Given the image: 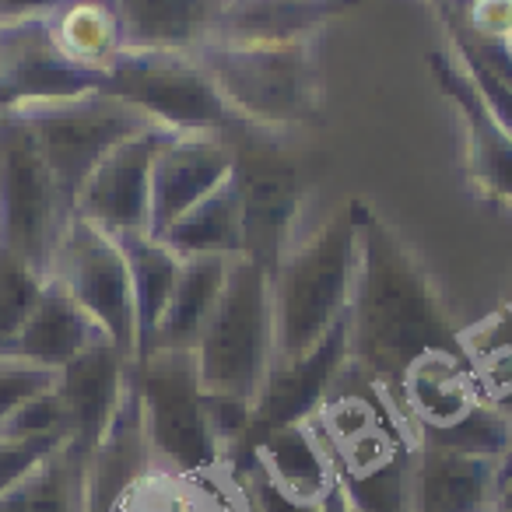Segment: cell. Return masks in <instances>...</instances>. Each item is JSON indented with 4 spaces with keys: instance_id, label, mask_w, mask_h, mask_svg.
<instances>
[{
    "instance_id": "cell-11",
    "label": "cell",
    "mask_w": 512,
    "mask_h": 512,
    "mask_svg": "<svg viewBox=\"0 0 512 512\" xmlns=\"http://www.w3.org/2000/svg\"><path fill=\"white\" fill-rule=\"evenodd\" d=\"M102 88L106 74L74 64L46 22L0 25V113L67 102Z\"/></svg>"
},
{
    "instance_id": "cell-28",
    "label": "cell",
    "mask_w": 512,
    "mask_h": 512,
    "mask_svg": "<svg viewBox=\"0 0 512 512\" xmlns=\"http://www.w3.org/2000/svg\"><path fill=\"white\" fill-rule=\"evenodd\" d=\"M120 249L127 256L130 285H134V306H137V355L151 341L172 292H176L179 271H183V256H176L162 239L148 232L120 235Z\"/></svg>"
},
{
    "instance_id": "cell-17",
    "label": "cell",
    "mask_w": 512,
    "mask_h": 512,
    "mask_svg": "<svg viewBox=\"0 0 512 512\" xmlns=\"http://www.w3.org/2000/svg\"><path fill=\"white\" fill-rule=\"evenodd\" d=\"M130 379H134V358L123 355L109 337L95 341L57 372V393L71 418L74 442L88 456L113 425L123 397L130 393Z\"/></svg>"
},
{
    "instance_id": "cell-5",
    "label": "cell",
    "mask_w": 512,
    "mask_h": 512,
    "mask_svg": "<svg viewBox=\"0 0 512 512\" xmlns=\"http://www.w3.org/2000/svg\"><path fill=\"white\" fill-rule=\"evenodd\" d=\"M134 390L141 400L144 439L151 463L179 474L225 467V456L207 425L204 383L193 351L151 348L134 358Z\"/></svg>"
},
{
    "instance_id": "cell-35",
    "label": "cell",
    "mask_w": 512,
    "mask_h": 512,
    "mask_svg": "<svg viewBox=\"0 0 512 512\" xmlns=\"http://www.w3.org/2000/svg\"><path fill=\"white\" fill-rule=\"evenodd\" d=\"M453 53H456V60H460V64L467 67L470 81L477 85L481 99L488 102V109L495 113V120L502 123V127L512 134V81H505L502 74H495L488 64H481V60H477L474 53L460 50V46H453Z\"/></svg>"
},
{
    "instance_id": "cell-30",
    "label": "cell",
    "mask_w": 512,
    "mask_h": 512,
    "mask_svg": "<svg viewBox=\"0 0 512 512\" xmlns=\"http://www.w3.org/2000/svg\"><path fill=\"white\" fill-rule=\"evenodd\" d=\"M411 442L414 446H439V449H453V453L495 456V460H502L512 446V418L484 397L463 418H456L453 425L421 428V432L411 435Z\"/></svg>"
},
{
    "instance_id": "cell-20",
    "label": "cell",
    "mask_w": 512,
    "mask_h": 512,
    "mask_svg": "<svg viewBox=\"0 0 512 512\" xmlns=\"http://www.w3.org/2000/svg\"><path fill=\"white\" fill-rule=\"evenodd\" d=\"M127 50L197 57L214 36L225 0H116Z\"/></svg>"
},
{
    "instance_id": "cell-19",
    "label": "cell",
    "mask_w": 512,
    "mask_h": 512,
    "mask_svg": "<svg viewBox=\"0 0 512 512\" xmlns=\"http://www.w3.org/2000/svg\"><path fill=\"white\" fill-rule=\"evenodd\" d=\"M477 400H484V390L470 355H428L404 376L393 407L407 435H414L421 428L453 425Z\"/></svg>"
},
{
    "instance_id": "cell-31",
    "label": "cell",
    "mask_w": 512,
    "mask_h": 512,
    "mask_svg": "<svg viewBox=\"0 0 512 512\" xmlns=\"http://www.w3.org/2000/svg\"><path fill=\"white\" fill-rule=\"evenodd\" d=\"M46 274L18 260L15 253L0 249V355H8L15 337L29 323L32 309L39 306V295L46 288Z\"/></svg>"
},
{
    "instance_id": "cell-33",
    "label": "cell",
    "mask_w": 512,
    "mask_h": 512,
    "mask_svg": "<svg viewBox=\"0 0 512 512\" xmlns=\"http://www.w3.org/2000/svg\"><path fill=\"white\" fill-rule=\"evenodd\" d=\"M460 22L481 43L512 50V0H463Z\"/></svg>"
},
{
    "instance_id": "cell-23",
    "label": "cell",
    "mask_w": 512,
    "mask_h": 512,
    "mask_svg": "<svg viewBox=\"0 0 512 512\" xmlns=\"http://www.w3.org/2000/svg\"><path fill=\"white\" fill-rule=\"evenodd\" d=\"M151 470V449L144 439L141 400H137L134 379L130 393L123 397L109 432L88 456V512H113L130 488Z\"/></svg>"
},
{
    "instance_id": "cell-41",
    "label": "cell",
    "mask_w": 512,
    "mask_h": 512,
    "mask_svg": "<svg viewBox=\"0 0 512 512\" xmlns=\"http://www.w3.org/2000/svg\"><path fill=\"white\" fill-rule=\"evenodd\" d=\"M249 512H256V509H253V502H249Z\"/></svg>"
},
{
    "instance_id": "cell-40",
    "label": "cell",
    "mask_w": 512,
    "mask_h": 512,
    "mask_svg": "<svg viewBox=\"0 0 512 512\" xmlns=\"http://www.w3.org/2000/svg\"><path fill=\"white\" fill-rule=\"evenodd\" d=\"M313 512H330V509H327V502H323V505H316V509H313Z\"/></svg>"
},
{
    "instance_id": "cell-36",
    "label": "cell",
    "mask_w": 512,
    "mask_h": 512,
    "mask_svg": "<svg viewBox=\"0 0 512 512\" xmlns=\"http://www.w3.org/2000/svg\"><path fill=\"white\" fill-rule=\"evenodd\" d=\"M67 0H0V25L11 22H46Z\"/></svg>"
},
{
    "instance_id": "cell-25",
    "label": "cell",
    "mask_w": 512,
    "mask_h": 512,
    "mask_svg": "<svg viewBox=\"0 0 512 512\" xmlns=\"http://www.w3.org/2000/svg\"><path fill=\"white\" fill-rule=\"evenodd\" d=\"M228 267H232L228 256H193V260H183L176 292H172L169 306H165L162 320H158L151 341L144 344V351L197 348L200 334H204L207 320H211L214 306H218L221 292H225Z\"/></svg>"
},
{
    "instance_id": "cell-39",
    "label": "cell",
    "mask_w": 512,
    "mask_h": 512,
    "mask_svg": "<svg viewBox=\"0 0 512 512\" xmlns=\"http://www.w3.org/2000/svg\"><path fill=\"white\" fill-rule=\"evenodd\" d=\"M509 477H512V446H509V453L502 456V484L509 481Z\"/></svg>"
},
{
    "instance_id": "cell-27",
    "label": "cell",
    "mask_w": 512,
    "mask_h": 512,
    "mask_svg": "<svg viewBox=\"0 0 512 512\" xmlns=\"http://www.w3.org/2000/svg\"><path fill=\"white\" fill-rule=\"evenodd\" d=\"M57 46L88 71H109L116 57L127 50L123 18L116 0H67L57 15L46 18Z\"/></svg>"
},
{
    "instance_id": "cell-16",
    "label": "cell",
    "mask_w": 512,
    "mask_h": 512,
    "mask_svg": "<svg viewBox=\"0 0 512 512\" xmlns=\"http://www.w3.org/2000/svg\"><path fill=\"white\" fill-rule=\"evenodd\" d=\"M502 460L414 446L407 467V512H495Z\"/></svg>"
},
{
    "instance_id": "cell-9",
    "label": "cell",
    "mask_w": 512,
    "mask_h": 512,
    "mask_svg": "<svg viewBox=\"0 0 512 512\" xmlns=\"http://www.w3.org/2000/svg\"><path fill=\"white\" fill-rule=\"evenodd\" d=\"M18 116L29 123L32 137L71 207L78 204L81 186L88 183V176L99 169L109 151H116L144 130H155L148 116L109 92H88L67 102L22 109Z\"/></svg>"
},
{
    "instance_id": "cell-22",
    "label": "cell",
    "mask_w": 512,
    "mask_h": 512,
    "mask_svg": "<svg viewBox=\"0 0 512 512\" xmlns=\"http://www.w3.org/2000/svg\"><path fill=\"white\" fill-rule=\"evenodd\" d=\"M102 337L106 334L99 330V323L67 295V288L60 281L50 278L43 295H39V306L32 309L29 323L8 348V358H22V362L60 372L67 362H74L81 351H88Z\"/></svg>"
},
{
    "instance_id": "cell-13",
    "label": "cell",
    "mask_w": 512,
    "mask_h": 512,
    "mask_svg": "<svg viewBox=\"0 0 512 512\" xmlns=\"http://www.w3.org/2000/svg\"><path fill=\"white\" fill-rule=\"evenodd\" d=\"M169 130H144L116 151H109L99 169L81 186L74 218L102 228L113 239L151 228V165Z\"/></svg>"
},
{
    "instance_id": "cell-24",
    "label": "cell",
    "mask_w": 512,
    "mask_h": 512,
    "mask_svg": "<svg viewBox=\"0 0 512 512\" xmlns=\"http://www.w3.org/2000/svg\"><path fill=\"white\" fill-rule=\"evenodd\" d=\"M239 467H256L274 488H281L288 498H295L302 505H323L330 498V491L337 488L334 470H330V460L323 453V442L316 435L313 421H299V425H288L281 432L267 435Z\"/></svg>"
},
{
    "instance_id": "cell-12",
    "label": "cell",
    "mask_w": 512,
    "mask_h": 512,
    "mask_svg": "<svg viewBox=\"0 0 512 512\" xmlns=\"http://www.w3.org/2000/svg\"><path fill=\"white\" fill-rule=\"evenodd\" d=\"M344 369H348V313H344V320L337 323L309 355L295 358V362L271 365L264 386H260V393H256V400H253V421H249L246 442H242L239 453L228 460V467L246 463L249 453H253L267 435L313 418L323 400L330 397V390L337 386Z\"/></svg>"
},
{
    "instance_id": "cell-1",
    "label": "cell",
    "mask_w": 512,
    "mask_h": 512,
    "mask_svg": "<svg viewBox=\"0 0 512 512\" xmlns=\"http://www.w3.org/2000/svg\"><path fill=\"white\" fill-rule=\"evenodd\" d=\"M355 285L348 302V369L397 397L404 376L428 355H467L439 288L393 225L351 200Z\"/></svg>"
},
{
    "instance_id": "cell-32",
    "label": "cell",
    "mask_w": 512,
    "mask_h": 512,
    "mask_svg": "<svg viewBox=\"0 0 512 512\" xmlns=\"http://www.w3.org/2000/svg\"><path fill=\"white\" fill-rule=\"evenodd\" d=\"M57 386V372L43 369V365L22 362V358L0 355V428L22 404H29L32 397L53 390Z\"/></svg>"
},
{
    "instance_id": "cell-3",
    "label": "cell",
    "mask_w": 512,
    "mask_h": 512,
    "mask_svg": "<svg viewBox=\"0 0 512 512\" xmlns=\"http://www.w3.org/2000/svg\"><path fill=\"white\" fill-rule=\"evenodd\" d=\"M197 60L228 109L253 127L278 134L320 120L323 88L313 43L204 46Z\"/></svg>"
},
{
    "instance_id": "cell-6",
    "label": "cell",
    "mask_w": 512,
    "mask_h": 512,
    "mask_svg": "<svg viewBox=\"0 0 512 512\" xmlns=\"http://www.w3.org/2000/svg\"><path fill=\"white\" fill-rule=\"evenodd\" d=\"M71 221V200L46 165L29 123L18 113H0V249L50 278Z\"/></svg>"
},
{
    "instance_id": "cell-15",
    "label": "cell",
    "mask_w": 512,
    "mask_h": 512,
    "mask_svg": "<svg viewBox=\"0 0 512 512\" xmlns=\"http://www.w3.org/2000/svg\"><path fill=\"white\" fill-rule=\"evenodd\" d=\"M232 176L225 134H169L151 165V228L162 235Z\"/></svg>"
},
{
    "instance_id": "cell-2",
    "label": "cell",
    "mask_w": 512,
    "mask_h": 512,
    "mask_svg": "<svg viewBox=\"0 0 512 512\" xmlns=\"http://www.w3.org/2000/svg\"><path fill=\"white\" fill-rule=\"evenodd\" d=\"M355 285V221L351 207L334 211L309 239L288 249L271 274L274 362L309 355L344 320Z\"/></svg>"
},
{
    "instance_id": "cell-10",
    "label": "cell",
    "mask_w": 512,
    "mask_h": 512,
    "mask_svg": "<svg viewBox=\"0 0 512 512\" xmlns=\"http://www.w3.org/2000/svg\"><path fill=\"white\" fill-rule=\"evenodd\" d=\"M50 278L67 288V295L99 323V330L123 355L137 358L134 285H130L127 256L113 235L74 218L57 249Z\"/></svg>"
},
{
    "instance_id": "cell-7",
    "label": "cell",
    "mask_w": 512,
    "mask_h": 512,
    "mask_svg": "<svg viewBox=\"0 0 512 512\" xmlns=\"http://www.w3.org/2000/svg\"><path fill=\"white\" fill-rule=\"evenodd\" d=\"M225 141L232 148L228 179L242 207V256L274 274L292 249L302 211V172L274 130L242 120L225 130Z\"/></svg>"
},
{
    "instance_id": "cell-21",
    "label": "cell",
    "mask_w": 512,
    "mask_h": 512,
    "mask_svg": "<svg viewBox=\"0 0 512 512\" xmlns=\"http://www.w3.org/2000/svg\"><path fill=\"white\" fill-rule=\"evenodd\" d=\"M113 512H249V495L228 463L200 474H179L151 463Z\"/></svg>"
},
{
    "instance_id": "cell-26",
    "label": "cell",
    "mask_w": 512,
    "mask_h": 512,
    "mask_svg": "<svg viewBox=\"0 0 512 512\" xmlns=\"http://www.w3.org/2000/svg\"><path fill=\"white\" fill-rule=\"evenodd\" d=\"M0 512H88V453L74 439L53 449L8 495H0Z\"/></svg>"
},
{
    "instance_id": "cell-29",
    "label": "cell",
    "mask_w": 512,
    "mask_h": 512,
    "mask_svg": "<svg viewBox=\"0 0 512 512\" xmlns=\"http://www.w3.org/2000/svg\"><path fill=\"white\" fill-rule=\"evenodd\" d=\"M158 239L183 260H193V256H228V260H235V256H242V207L232 179L221 183L197 207H190Z\"/></svg>"
},
{
    "instance_id": "cell-34",
    "label": "cell",
    "mask_w": 512,
    "mask_h": 512,
    "mask_svg": "<svg viewBox=\"0 0 512 512\" xmlns=\"http://www.w3.org/2000/svg\"><path fill=\"white\" fill-rule=\"evenodd\" d=\"M60 446H64L60 439H0V495H8L25 474H32Z\"/></svg>"
},
{
    "instance_id": "cell-8",
    "label": "cell",
    "mask_w": 512,
    "mask_h": 512,
    "mask_svg": "<svg viewBox=\"0 0 512 512\" xmlns=\"http://www.w3.org/2000/svg\"><path fill=\"white\" fill-rule=\"evenodd\" d=\"M102 92L123 99L169 134H225L242 123L200 60L183 53L123 50L109 64Z\"/></svg>"
},
{
    "instance_id": "cell-4",
    "label": "cell",
    "mask_w": 512,
    "mask_h": 512,
    "mask_svg": "<svg viewBox=\"0 0 512 512\" xmlns=\"http://www.w3.org/2000/svg\"><path fill=\"white\" fill-rule=\"evenodd\" d=\"M193 355L207 393L256 400L274 365V299L271 274L249 256H235L228 267L225 292Z\"/></svg>"
},
{
    "instance_id": "cell-14",
    "label": "cell",
    "mask_w": 512,
    "mask_h": 512,
    "mask_svg": "<svg viewBox=\"0 0 512 512\" xmlns=\"http://www.w3.org/2000/svg\"><path fill=\"white\" fill-rule=\"evenodd\" d=\"M428 71L449 99V106L460 113L463 134H467V176L474 190L484 200L512 207V134L495 120V113L481 99L456 53L432 50Z\"/></svg>"
},
{
    "instance_id": "cell-37",
    "label": "cell",
    "mask_w": 512,
    "mask_h": 512,
    "mask_svg": "<svg viewBox=\"0 0 512 512\" xmlns=\"http://www.w3.org/2000/svg\"><path fill=\"white\" fill-rule=\"evenodd\" d=\"M495 512H512V477L502 484V491H498V505Z\"/></svg>"
},
{
    "instance_id": "cell-18",
    "label": "cell",
    "mask_w": 512,
    "mask_h": 512,
    "mask_svg": "<svg viewBox=\"0 0 512 512\" xmlns=\"http://www.w3.org/2000/svg\"><path fill=\"white\" fill-rule=\"evenodd\" d=\"M358 0H225L207 46L313 43V36Z\"/></svg>"
},
{
    "instance_id": "cell-38",
    "label": "cell",
    "mask_w": 512,
    "mask_h": 512,
    "mask_svg": "<svg viewBox=\"0 0 512 512\" xmlns=\"http://www.w3.org/2000/svg\"><path fill=\"white\" fill-rule=\"evenodd\" d=\"M327 509H330V512H351V509H348V502H344V495H341V491H337V488L330 491V498H327Z\"/></svg>"
}]
</instances>
